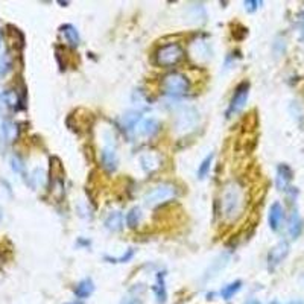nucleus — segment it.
I'll return each instance as SVG.
<instances>
[{"mask_svg":"<svg viewBox=\"0 0 304 304\" xmlns=\"http://www.w3.org/2000/svg\"><path fill=\"white\" fill-rule=\"evenodd\" d=\"M245 205H247V195L244 186L237 181L228 183L224 187L221 196V213L225 222H236L242 216Z\"/></svg>","mask_w":304,"mask_h":304,"instance_id":"nucleus-1","label":"nucleus"},{"mask_svg":"<svg viewBox=\"0 0 304 304\" xmlns=\"http://www.w3.org/2000/svg\"><path fill=\"white\" fill-rule=\"evenodd\" d=\"M178 195H179V190L173 183H166V181L158 183L145 193L143 204L149 208H155L158 205H163V204L175 199Z\"/></svg>","mask_w":304,"mask_h":304,"instance_id":"nucleus-2","label":"nucleus"},{"mask_svg":"<svg viewBox=\"0 0 304 304\" xmlns=\"http://www.w3.org/2000/svg\"><path fill=\"white\" fill-rule=\"evenodd\" d=\"M189 90H190V81L187 79L186 75H183L179 72L167 73L161 81V92L166 96L179 98V96L187 95Z\"/></svg>","mask_w":304,"mask_h":304,"instance_id":"nucleus-3","label":"nucleus"},{"mask_svg":"<svg viewBox=\"0 0 304 304\" xmlns=\"http://www.w3.org/2000/svg\"><path fill=\"white\" fill-rule=\"evenodd\" d=\"M184 49L178 44V43H169L164 46H160L155 50V64L160 67H172L176 66L179 61H183L184 58Z\"/></svg>","mask_w":304,"mask_h":304,"instance_id":"nucleus-4","label":"nucleus"},{"mask_svg":"<svg viewBox=\"0 0 304 304\" xmlns=\"http://www.w3.org/2000/svg\"><path fill=\"white\" fill-rule=\"evenodd\" d=\"M101 163L102 167L108 172H114L119 164L116 139L111 131H104L102 134V149H101Z\"/></svg>","mask_w":304,"mask_h":304,"instance_id":"nucleus-5","label":"nucleus"},{"mask_svg":"<svg viewBox=\"0 0 304 304\" xmlns=\"http://www.w3.org/2000/svg\"><path fill=\"white\" fill-rule=\"evenodd\" d=\"M199 111L192 107V105H186L183 107L175 117V130L179 134H189L192 131H195L199 125Z\"/></svg>","mask_w":304,"mask_h":304,"instance_id":"nucleus-6","label":"nucleus"},{"mask_svg":"<svg viewBox=\"0 0 304 304\" xmlns=\"http://www.w3.org/2000/svg\"><path fill=\"white\" fill-rule=\"evenodd\" d=\"M248 98H250V82L244 81V82H240V84L236 87V90H234V93H233V96H231L228 110H227V113H225L227 119H230V117L236 116L237 113H240V111L245 108V105H247V102H248Z\"/></svg>","mask_w":304,"mask_h":304,"instance_id":"nucleus-7","label":"nucleus"},{"mask_svg":"<svg viewBox=\"0 0 304 304\" xmlns=\"http://www.w3.org/2000/svg\"><path fill=\"white\" fill-rule=\"evenodd\" d=\"M289 254V244L286 240L279 242L269 253H268V269L269 271H276L282 262L288 257Z\"/></svg>","mask_w":304,"mask_h":304,"instance_id":"nucleus-8","label":"nucleus"},{"mask_svg":"<svg viewBox=\"0 0 304 304\" xmlns=\"http://www.w3.org/2000/svg\"><path fill=\"white\" fill-rule=\"evenodd\" d=\"M139 161H140L142 169L146 173H152V172H155V170H158L161 167L163 158H161V155L157 151H146L143 152V154H140Z\"/></svg>","mask_w":304,"mask_h":304,"instance_id":"nucleus-9","label":"nucleus"},{"mask_svg":"<svg viewBox=\"0 0 304 304\" xmlns=\"http://www.w3.org/2000/svg\"><path fill=\"white\" fill-rule=\"evenodd\" d=\"M286 218V213H285V208L280 202H274L271 207H269V213H268V224H269V228L272 231H279L283 225V221Z\"/></svg>","mask_w":304,"mask_h":304,"instance_id":"nucleus-10","label":"nucleus"},{"mask_svg":"<svg viewBox=\"0 0 304 304\" xmlns=\"http://www.w3.org/2000/svg\"><path fill=\"white\" fill-rule=\"evenodd\" d=\"M160 130H161L160 120L155 119V117H149V119H143V120L139 124L136 133H137L140 137H143V139H152L154 136H157V134L160 133Z\"/></svg>","mask_w":304,"mask_h":304,"instance_id":"nucleus-11","label":"nucleus"},{"mask_svg":"<svg viewBox=\"0 0 304 304\" xmlns=\"http://www.w3.org/2000/svg\"><path fill=\"white\" fill-rule=\"evenodd\" d=\"M292 178H294L292 169L288 164H279V167H277V176H276L277 189L282 190V192H288Z\"/></svg>","mask_w":304,"mask_h":304,"instance_id":"nucleus-12","label":"nucleus"},{"mask_svg":"<svg viewBox=\"0 0 304 304\" xmlns=\"http://www.w3.org/2000/svg\"><path fill=\"white\" fill-rule=\"evenodd\" d=\"M190 55L192 58L196 59V63H205L207 59H210V47L208 43L204 40H196L190 44Z\"/></svg>","mask_w":304,"mask_h":304,"instance_id":"nucleus-13","label":"nucleus"},{"mask_svg":"<svg viewBox=\"0 0 304 304\" xmlns=\"http://www.w3.org/2000/svg\"><path fill=\"white\" fill-rule=\"evenodd\" d=\"M152 292L155 294L157 303L166 304V301H167V289H166V272L164 271L157 272V279H155V285L152 286Z\"/></svg>","mask_w":304,"mask_h":304,"instance_id":"nucleus-14","label":"nucleus"},{"mask_svg":"<svg viewBox=\"0 0 304 304\" xmlns=\"http://www.w3.org/2000/svg\"><path fill=\"white\" fill-rule=\"evenodd\" d=\"M143 120L142 117V110H130L127 111L124 116H122V127L127 130V131H136L139 124Z\"/></svg>","mask_w":304,"mask_h":304,"instance_id":"nucleus-15","label":"nucleus"},{"mask_svg":"<svg viewBox=\"0 0 304 304\" xmlns=\"http://www.w3.org/2000/svg\"><path fill=\"white\" fill-rule=\"evenodd\" d=\"M59 32H61V35L64 37L66 43H67L70 47L75 49V47L79 46V43H81V37H79L78 29H76L73 24H63V26L59 27Z\"/></svg>","mask_w":304,"mask_h":304,"instance_id":"nucleus-16","label":"nucleus"},{"mask_svg":"<svg viewBox=\"0 0 304 304\" xmlns=\"http://www.w3.org/2000/svg\"><path fill=\"white\" fill-rule=\"evenodd\" d=\"M73 292H75V297L79 298V300L88 298V297L95 292V283H93V280H92L90 277L82 279V280L75 286Z\"/></svg>","mask_w":304,"mask_h":304,"instance_id":"nucleus-17","label":"nucleus"},{"mask_svg":"<svg viewBox=\"0 0 304 304\" xmlns=\"http://www.w3.org/2000/svg\"><path fill=\"white\" fill-rule=\"evenodd\" d=\"M105 228L116 233L120 231L124 228V215L119 210H113L108 213V216L105 218Z\"/></svg>","mask_w":304,"mask_h":304,"instance_id":"nucleus-18","label":"nucleus"},{"mask_svg":"<svg viewBox=\"0 0 304 304\" xmlns=\"http://www.w3.org/2000/svg\"><path fill=\"white\" fill-rule=\"evenodd\" d=\"M303 218L300 216V213L297 210L292 211L291 218H289V224H288V233L292 239H297L301 231H303Z\"/></svg>","mask_w":304,"mask_h":304,"instance_id":"nucleus-19","label":"nucleus"},{"mask_svg":"<svg viewBox=\"0 0 304 304\" xmlns=\"http://www.w3.org/2000/svg\"><path fill=\"white\" fill-rule=\"evenodd\" d=\"M0 101L2 104H5L8 108H12V110H18L20 108V104H21V99L20 96L17 95L15 90H6L0 95Z\"/></svg>","mask_w":304,"mask_h":304,"instance_id":"nucleus-20","label":"nucleus"},{"mask_svg":"<svg viewBox=\"0 0 304 304\" xmlns=\"http://www.w3.org/2000/svg\"><path fill=\"white\" fill-rule=\"evenodd\" d=\"M143 285H136L134 288L130 289V292L124 297L120 304H143L142 301V292H143Z\"/></svg>","mask_w":304,"mask_h":304,"instance_id":"nucleus-21","label":"nucleus"},{"mask_svg":"<svg viewBox=\"0 0 304 304\" xmlns=\"http://www.w3.org/2000/svg\"><path fill=\"white\" fill-rule=\"evenodd\" d=\"M242 289V282L240 280H236V282H231V283H228L227 286H224L222 289H221V292H219V295H221V298H224V300H231L239 291Z\"/></svg>","mask_w":304,"mask_h":304,"instance_id":"nucleus-22","label":"nucleus"},{"mask_svg":"<svg viewBox=\"0 0 304 304\" xmlns=\"http://www.w3.org/2000/svg\"><path fill=\"white\" fill-rule=\"evenodd\" d=\"M140 221H142V210L139 207H133L125 216V222H127L128 228H131V230L137 228Z\"/></svg>","mask_w":304,"mask_h":304,"instance_id":"nucleus-23","label":"nucleus"},{"mask_svg":"<svg viewBox=\"0 0 304 304\" xmlns=\"http://www.w3.org/2000/svg\"><path fill=\"white\" fill-rule=\"evenodd\" d=\"M213 160H215V154L211 152V154H208V155L201 161V164L198 166V172H196V175H198L199 179H204V178L210 173V169H211Z\"/></svg>","mask_w":304,"mask_h":304,"instance_id":"nucleus-24","label":"nucleus"},{"mask_svg":"<svg viewBox=\"0 0 304 304\" xmlns=\"http://www.w3.org/2000/svg\"><path fill=\"white\" fill-rule=\"evenodd\" d=\"M228 260H230V256L228 254H222V256H219L213 263H211V266H210V269H208V276H205L207 279L208 277H215L221 269H224L225 266H227V263H228Z\"/></svg>","mask_w":304,"mask_h":304,"instance_id":"nucleus-25","label":"nucleus"},{"mask_svg":"<svg viewBox=\"0 0 304 304\" xmlns=\"http://www.w3.org/2000/svg\"><path fill=\"white\" fill-rule=\"evenodd\" d=\"M11 67H12V58L8 52L2 53L0 55V78L6 76L9 72H11Z\"/></svg>","mask_w":304,"mask_h":304,"instance_id":"nucleus-26","label":"nucleus"},{"mask_svg":"<svg viewBox=\"0 0 304 304\" xmlns=\"http://www.w3.org/2000/svg\"><path fill=\"white\" fill-rule=\"evenodd\" d=\"M134 254H136L134 248H130V250H127V253H124V254L119 256V257H110V256H105L104 259H105L108 263H127V262H130V260L134 257Z\"/></svg>","mask_w":304,"mask_h":304,"instance_id":"nucleus-27","label":"nucleus"},{"mask_svg":"<svg viewBox=\"0 0 304 304\" xmlns=\"http://www.w3.org/2000/svg\"><path fill=\"white\" fill-rule=\"evenodd\" d=\"M31 186L32 187H40V186H44L46 183V172L43 169H35L32 176H31Z\"/></svg>","mask_w":304,"mask_h":304,"instance_id":"nucleus-28","label":"nucleus"},{"mask_svg":"<svg viewBox=\"0 0 304 304\" xmlns=\"http://www.w3.org/2000/svg\"><path fill=\"white\" fill-rule=\"evenodd\" d=\"M9 163H11V169H12L15 173H23V170H24V163H23V160H21L18 155H12L11 160H9Z\"/></svg>","mask_w":304,"mask_h":304,"instance_id":"nucleus-29","label":"nucleus"},{"mask_svg":"<svg viewBox=\"0 0 304 304\" xmlns=\"http://www.w3.org/2000/svg\"><path fill=\"white\" fill-rule=\"evenodd\" d=\"M244 5H245V9H247L248 12H254V11H257V9L260 8L262 2H257V0H247V2H244Z\"/></svg>","mask_w":304,"mask_h":304,"instance_id":"nucleus-30","label":"nucleus"},{"mask_svg":"<svg viewBox=\"0 0 304 304\" xmlns=\"http://www.w3.org/2000/svg\"><path fill=\"white\" fill-rule=\"evenodd\" d=\"M300 38H301V41H304V11H303V15H301V29H300Z\"/></svg>","mask_w":304,"mask_h":304,"instance_id":"nucleus-31","label":"nucleus"},{"mask_svg":"<svg viewBox=\"0 0 304 304\" xmlns=\"http://www.w3.org/2000/svg\"><path fill=\"white\" fill-rule=\"evenodd\" d=\"M247 304H262V303H259L257 300H251V301H248Z\"/></svg>","mask_w":304,"mask_h":304,"instance_id":"nucleus-32","label":"nucleus"},{"mask_svg":"<svg viewBox=\"0 0 304 304\" xmlns=\"http://www.w3.org/2000/svg\"><path fill=\"white\" fill-rule=\"evenodd\" d=\"M2 38H3V31L0 29V43H2Z\"/></svg>","mask_w":304,"mask_h":304,"instance_id":"nucleus-33","label":"nucleus"},{"mask_svg":"<svg viewBox=\"0 0 304 304\" xmlns=\"http://www.w3.org/2000/svg\"><path fill=\"white\" fill-rule=\"evenodd\" d=\"M289 304H304L303 301H292V303H289Z\"/></svg>","mask_w":304,"mask_h":304,"instance_id":"nucleus-34","label":"nucleus"},{"mask_svg":"<svg viewBox=\"0 0 304 304\" xmlns=\"http://www.w3.org/2000/svg\"><path fill=\"white\" fill-rule=\"evenodd\" d=\"M66 304H82L81 301H72V303H66Z\"/></svg>","mask_w":304,"mask_h":304,"instance_id":"nucleus-35","label":"nucleus"}]
</instances>
